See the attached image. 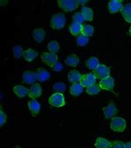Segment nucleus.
<instances>
[{
  "instance_id": "obj_34",
  "label": "nucleus",
  "mask_w": 131,
  "mask_h": 148,
  "mask_svg": "<svg viewBox=\"0 0 131 148\" xmlns=\"http://www.w3.org/2000/svg\"><path fill=\"white\" fill-rule=\"evenodd\" d=\"M6 119H7V116L6 114L1 110L0 112V126L2 127L5 122H6Z\"/></svg>"
},
{
  "instance_id": "obj_10",
  "label": "nucleus",
  "mask_w": 131,
  "mask_h": 148,
  "mask_svg": "<svg viewBox=\"0 0 131 148\" xmlns=\"http://www.w3.org/2000/svg\"><path fill=\"white\" fill-rule=\"evenodd\" d=\"M121 0H111L109 3V11L111 14H115L119 11H121L122 8H123V4H122Z\"/></svg>"
},
{
  "instance_id": "obj_33",
  "label": "nucleus",
  "mask_w": 131,
  "mask_h": 148,
  "mask_svg": "<svg viewBox=\"0 0 131 148\" xmlns=\"http://www.w3.org/2000/svg\"><path fill=\"white\" fill-rule=\"evenodd\" d=\"M113 148H125V143L120 141H115L112 143Z\"/></svg>"
},
{
  "instance_id": "obj_20",
  "label": "nucleus",
  "mask_w": 131,
  "mask_h": 148,
  "mask_svg": "<svg viewBox=\"0 0 131 148\" xmlns=\"http://www.w3.org/2000/svg\"><path fill=\"white\" fill-rule=\"evenodd\" d=\"M95 146L96 148H111L112 143L102 137H98L96 141Z\"/></svg>"
},
{
  "instance_id": "obj_1",
  "label": "nucleus",
  "mask_w": 131,
  "mask_h": 148,
  "mask_svg": "<svg viewBox=\"0 0 131 148\" xmlns=\"http://www.w3.org/2000/svg\"><path fill=\"white\" fill-rule=\"evenodd\" d=\"M51 27L54 29H61L65 26L66 17L63 13H57L54 14L51 18Z\"/></svg>"
},
{
  "instance_id": "obj_17",
  "label": "nucleus",
  "mask_w": 131,
  "mask_h": 148,
  "mask_svg": "<svg viewBox=\"0 0 131 148\" xmlns=\"http://www.w3.org/2000/svg\"><path fill=\"white\" fill-rule=\"evenodd\" d=\"M23 56L24 59L26 61L32 62L38 57V52L36 50H34V49L29 48V49H27L25 51H23Z\"/></svg>"
},
{
  "instance_id": "obj_35",
  "label": "nucleus",
  "mask_w": 131,
  "mask_h": 148,
  "mask_svg": "<svg viewBox=\"0 0 131 148\" xmlns=\"http://www.w3.org/2000/svg\"><path fill=\"white\" fill-rule=\"evenodd\" d=\"M52 68H53V71H55V72H61L62 70V65L59 62H57L52 67Z\"/></svg>"
},
{
  "instance_id": "obj_19",
  "label": "nucleus",
  "mask_w": 131,
  "mask_h": 148,
  "mask_svg": "<svg viewBox=\"0 0 131 148\" xmlns=\"http://www.w3.org/2000/svg\"><path fill=\"white\" fill-rule=\"evenodd\" d=\"M79 62H80V59L76 54H71L67 56L65 60L66 64L70 67H76Z\"/></svg>"
},
{
  "instance_id": "obj_31",
  "label": "nucleus",
  "mask_w": 131,
  "mask_h": 148,
  "mask_svg": "<svg viewBox=\"0 0 131 148\" xmlns=\"http://www.w3.org/2000/svg\"><path fill=\"white\" fill-rule=\"evenodd\" d=\"M23 48H22L21 46L16 45V46L13 47V54L16 59H19L20 58H21V56L23 55Z\"/></svg>"
},
{
  "instance_id": "obj_12",
  "label": "nucleus",
  "mask_w": 131,
  "mask_h": 148,
  "mask_svg": "<svg viewBox=\"0 0 131 148\" xmlns=\"http://www.w3.org/2000/svg\"><path fill=\"white\" fill-rule=\"evenodd\" d=\"M103 111H104V114H105V118H107V119L113 117L118 112L117 108H116L115 105L113 102L110 103L108 106H106V107L103 109Z\"/></svg>"
},
{
  "instance_id": "obj_36",
  "label": "nucleus",
  "mask_w": 131,
  "mask_h": 148,
  "mask_svg": "<svg viewBox=\"0 0 131 148\" xmlns=\"http://www.w3.org/2000/svg\"><path fill=\"white\" fill-rule=\"evenodd\" d=\"M77 3H78V4H82L83 5V4H86L88 3V1L87 0H84V1L83 0H78Z\"/></svg>"
},
{
  "instance_id": "obj_14",
  "label": "nucleus",
  "mask_w": 131,
  "mask_h": 148,
  "mask_svg": "<svg viewBox=\"0 0 131 148\" xmlns=\"http://www.w3.org/2000/svg\"><path fill=\"white\" fill-rule=\"evenodd\" d=\"M81 77H82V75L77 70H72L68 73V80L70 82H72V84L81 82Z\"/></svg>"
},
{
  "instance_id": "obj_16",
  "label": "nucleus",
  "mask_w": 131,
  "mask_h": 148,
  "mask_svg": "<svg viewBox=\"0 0 131 148\" xmlns=\"http://www.w3.org/2000/svg\"><path fill=\"white\" fill-rule=\"evenodd\" d=\"M33 38L38 42H42L45 38V31L42 28H36L33 32Z\"/></svg>"
},
{
  "instance_id": "obj_9",
  "label": "nucleus",
  "mask_w": 131,
  "mask_h": 148,
  "mask_svg": "<svg viewBox=\"0 0 131 148\" xmlns=\"http://www.w3.org/2000/svg\"><path fill=\"white\" fill-rule=\"evenodd\" d=\"M101 89L107 90V91H113L114 87H115V82H114V78L111 77V76L102 79L100 82V85H99Z\"/></svg>"
},
{
  "instance_id": "obj_30",
  "label": "nucleus",
  "mask_w": 131,
  "mask_h": 148,
  "mask_svg": "<svg viewBox=\"0 0 131 148\" xmlns=\"http://www.w3.org/2000/svg\"><path fill=\"white\" fill-rule=\"evenodd\" d=\"M100 87L98 85H92L91 87L86 88V92L89 95H96L100 92Z\"/></svg>"
},
{
  "instance_id": "obj_24",
  "label": "nucleus",
  "mask_w": 131,
  "mask_h": 148,
  "mask_svg": "<svg viewBox=\"0 0 131 148\" xmlns=\"http://www.w3.org/2000/svg\"><path fill=\"white\" fill-rule=\"evenodd\" d=\"M85 65L87 68L91 69V70H96L98 66L100 65V62H99V59L96 57H92L91 58H89L88 60L85 62Z\"/></svg>"
},
{
  "instance_id": "obj_4",
  "label": "nucleus",
  "mask_w": 131,
  "mask_h": 148,
  "mask_svg": "<svg viewBox=\"0 0 131 148\" xmlns=\"http://www.w3.org/2000/svg\"><path fill=\"white\" fill-rule=\"evenodd\" d=\"M49 104L54 108H61L65 105V98L62 93L55 92L49 98Z\"/></svg>"
},
{
  "instance_id": "obj_25",
  "label": "nucleus",
  "mask_w": 131,
  "mask_h": 148,
  "mask_svg": "<svg viewBox=\"0 0 131 148\" xmlns=\"http://www.w3.org/2000/svg\"><path fill=\"white\" fill-rule=\"evenodd\" d=\"M81 14L86 21H91L94 18V12L91 8L83 6L81 8Z\"/></svg>"
},
{
  "instance_id": "obj_6",
  "label": "nucleus",
  "mask_w": 131,
  "mask_h": 148,
  "mask_svg": "<svg viewBox=\"0 0 131 148\" xmlns=\"http://www.w3.org/2000/svg\"><path fill=\"white\" fill-rule=\"evenodd\" d=\"M94 73L96 74V77L100 79H104L108 77H110L111 74V70L108 67H106L104 64H100L98 67L94 71Z\"/></svg>"
},
{
  "instance_id": "obj_28",
  "label": "nucleus",
  "mask_w": 131,
  "mask_h": 148,
  "mask_svg": "<svg viewBox=\"0 0 131 148\" xmlns=\"http://www.w3.org/2000/svg\"><path fill=\"white\" fill-rule=\"evenodd\" d=\"M66 86L63 82H56L53 86V91L55 92H58V93H63L66 91Z\"/></svg>"
},
{
  "instance_id": "obj_13",
  "label": "nucleus",
  "mask_w": 131,
  "mask_h": 148,
  "mask_svg": "<svg viewBox=\"0 0 131 148\" xmlns=\"http://www.w3.org/2000/svg\"><path fill=\"white\" fill-rule=\"evenodd\" d=\"M121 15L127 23H131V3H126L121 9Z\"/></svg>"
},
{
  "instance_id": "obj_39",
  "label": "nucleus",
  "mask_w": 131,
  "mask_h": 148,
  "mask_svg": "<svg viewBox=\"0 0 131 148\" xmlns=\"http://www.w3.org/2000/svg\"><path fill=\"white\" fill-rule=\"evenodd\" d=\"M14 148H20V147H18H18H14Z\"/></svg>"
},
{
  "instance_id": "obj_37",
  "label": "nucleus",
  "mask_w": 131,
  "mask_h": 148,
  "mask_svg": "<svg viewBox=\"0 0 131 148\" xmlns=\"http://www.w3.org/2000/svg\"><path fill=\"white\" fill-rule=\"evenodd\" d=\"M125 148H131V142L125 143Z\"/></svg>"
},
{
  "instance_id": "obj_32",
  "label": "nucleus",
  "mask_w": 131,
  "mask_h": 148,
  "mask_svg": "<svg viewBox=\"0 0 131 148\" xmlns=\"http://www.w3.org/2000/svg\"><path fill=\"white\" fill-rule=\"evenodd\" d=\"M72 20H73V23H77L80 24H82L85 21V18L81 13H76L72 17Z\"/></svg>"
},
{
  "instance_id": "obj_22",
  "label": "nucleus",
  "mask_w": 131,
  "mask_h": 148,
  "mask_svg": "<svg viewBox=\"0 0 131 148\" xmlns=\"http://www.w3.org/2000/svg\"><path fill=\"white\" fill-rule=\"evenodd\" d=\"M84 90V87L81 84V82L78 83H75V84H72L70 88V92L71 94L75 96V97H77L81 94V92H83Z\"/></svg>"
},
{
  "instance_id": "obj_11",
  "label": "nucleus",
  "mask_w": 131,
  "mask_h": 148,
  "mask_svg": "<svg viewBox=\"0 0 131 148\" xmlns=\"http://www.w3.org/2000/svg\"><path fill=\"white\" fill-rule=\"evenodd\" d=\"M42 89L41 85L38 83H36V84L33 85L29 89L28 96L33 99H36L42 95Z\"/></svg>"
},
{
  "instance_id": "obj_2",
  "label": "nucleus",
  "mask_w": 131,
  "mask_h": 148,
  "mask_svg": "<svg viewBox=\"0 0 131 148\" xmlns=\"http://www.w3.org/2000/svg\"><path fill=\"white\" fill-rule=\"evenodd\" d=\"M126 127V121L122 117H113L111 123V128L114 132H123Z\"/></svg>"
},
{
  "instance_id": "obj_29",
  "label": "nucleus",
  "mask_w": 131,
  "mask_h": 148,
  "mask_svg": "<svg viewBox=\"0 0 131 148\" xmlns=\"http://www.w3.org/2000/svg\"><path fill=\"white\" fill-rule=\"evenodd\" d=\"M81 34L87 37H90L92 36L94 34V27L91 25H89V24H85L83 25L82 27V31H81Z\"/></svg>"
},
{
  "instance_id": "obj_7",
  "label": "nucleus",
  "mask_w": 131,
  "mask_h": 148,
  "mask_svg": "<svg viewBox=\"0 0 131 148\" xmlns=\"http://www.w3.org/2000/svg\"><path fill=\"white\" fill-rule=\"evenodd\" d=\"M41 58L44 62V63L49 67H53L58 60L57 55L51 53H42L41 55Z\"/></svg>"
},
{
  "instance_id": "obj_5",
  "label": "nucleus",
  "mask_w": 131,
  "mask_h": 148,
  "mask_svg": "<svg viewBox=\"0 0 131 148\" xmlns=\"http://www.w3.org/2000/svg\"><path fill=\"white\" fill-rule=\"evenodd\" d=\"M96 76L95 73H86L85 75H82L81 80V84L84 87V88H88L91 87L92 85H95L96 82Z\"/></svg>"
},
{
  "instance_id": "obj_27",
  "label": "nucleus",
  "mask_w": 131,
  "mask_h": 148,
  "mask_svg": "<svg viewBox=\"0 0 131 148\" xmlns=\"http://www.w3.org/2000/svg\"><path fill=\"white\" fill-rule=\"evenodd\" d=\"M89 42V38L87 36H85L82 34H81L80 35L77 36V38H76V43L77 45L80 47H84Z\"/></svg>"
},
{
  "instance_id": "obj_26",
  "label": "nucleus",
  "mask_w": 131,
  "mask_h": 148,
  "mask_svg": "<svg viewBox=\"0 0 131 148\" xmlns=\"http://www.w3.org/2000/svg\"><path fill=\"white\" fill-rule=\"evenodd\" d=\"M47 48L49 50V53L53 54H56L58 51H59V44L57 41H52L48 43L47 45Z\"/></svg>"
},
{
  "instance_id": "obj_21",
  "label": "nucleus",
  "mask_w": 131,
  "mask_h": 148,
  "mask_svg": "<svg viewBox=\"0 0 131 148\" xmlns=\"http://www.w3.org/2000/svg\"><path fill=\"white\" fill-rule=\"evenodd\" d=\"M13 92L17 95L18 97H26V96L28 95L29 89H27V88L23 87V86L18 85V86H15L13 88Z\"/></svg>"
},
{
  "instance_id": "obj_23",
  "label": "nucleus",
  "mask_w": 131,
  "mask_h": 148,
  "mask_svg": "<svg viewBox=\"0 0 131 148\" xmlns=\"http://www.w3.org/2000/svg\"><path fill=\"white\" fill-rule=\"evenodd\" d=\"M82 27H83L82 24H80V23H72V24L70 25V27H69V30H70V32H71V34L72 35L78 36V35L81 34Z\"/></svg>"
},
{
  "instance_id": "obj_38",
  "label": "nucleus",
  "mask_w": 131,
  "mask_h": 148,
  "mask_svg": "<svg viewBox=\"0 0 131 148\" xmlns=\"http://www.w3.org/2000/svg\"><path fill=\"white\" fill-rule=\"evenodd\" d=\"M129 32H130V36H131V26L130 27V31H129Z\"/></svg>"
},
{
  "instance_id": "obj_18",
  "label": "nucleus",
  "mask_w": 131,
  "mask_h": 148,
  "mask_svg": "<svg viewBox=\"0 0 131 148\" xmlns=\"http://www.w3.org/2000/svg\"><path fill=\"white\" fill-rule=\"evenodd\" d=\"M38 81L41 82H46V80L49 79L51 74L49 72H47L46 69L44 68H38Z\"/></svg>"
},
{
  "instance_id": "obj_3",
  "label": "nucleus",
  "mask_w": 131,
  "mask_h": 148,
  "mask_svg": "<svg viewBox=\"0 0 131 148\" xmlns=\"http://www.w3.org/2000/svg\"><path fill=\"white\" fill-rule=\"evenodd\" d=\"M59 7L66 12H72L78 7V3L76 0H59Z\"/></svg>"
},
{
  "instance_id": "obj_8",
  "label": "nucleus",
  "mask_w": 131,
  "mask_h": 148,
  "mask_svg": "<svg viewBox=\"0 0 131 148\" xmlns=\"http://www.w3.org/2000/svg\"><path fill=\"white\" fill-rule=\"evenodd\" d=\"M23 81L27 84H36L35 82L38 81V73L31 72V71H26L23 74Z\"/></svg>"
},
{
  "instance_id": "obj_15",
  "label": "nucleus",
  "mask_w": 131,
  "mask_h": 148,
  "mask_svg": "<svg viewBox=\"0 0 131 148\" xmlns=\"http://www.w3.org/2000/svg\"><path fill=\"white\" fill-rule=\"evenodd\" d=\"M28 108H29L30 112H32V114L33 116H37L39 113L41 105H40V103L37 100L33 99L30 101H28Z\"/></svg>"
}]
</instances>
